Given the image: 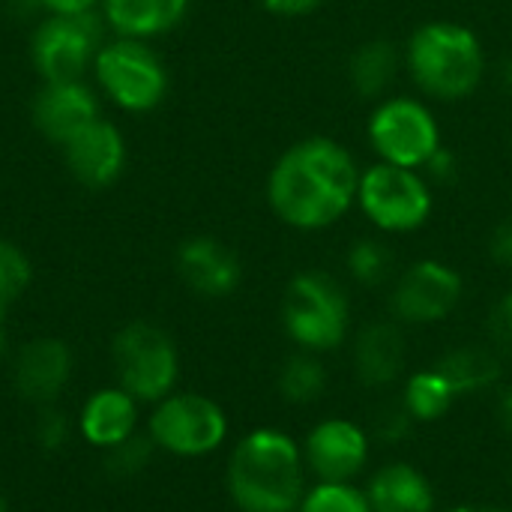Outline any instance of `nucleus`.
Listing matches in <instances>:
<instances>
[{
  "instance_id": "nucleus-1",
  "label": "nucleus",
  "mask_w": 512,
  "mask_h": 512,
  "mask_svg": "<svg viewBox=\"0 0 512 512\" xmlns=\"http://www.w3.org/2000/svg\"><path fill=\"white\" fill-rule=\"evenodd\" d=\"M357 189L360 174L351 153L333 138H306L273 165L267 198L282 222L315 231L339 222L354 204Z\"/></svg>"
},
{
  "instance_id": "nucleus-2",
  "label": "nucleus",
  "mask_w": 512,
  "mask_h": 512,
  "mask_svg": "<svg viewBox=\"0 0 512 512\" xmlns=\"http://www.w3.org/2000/svg\"><path fill=\"white\" fill-rule=\"evenodd\" d=\"M228 492L243 512H291L303 501V456L276 429L246 435L228 462Z\"/></svg>"
},
{
  "instance_id": "nucleus-3",
  "label": "nucleus",
  "mask_w": 512,
  "mask_h": 512,
  "mask_svg": "<svg viewBox=\"0 0 512 512\" xmlns=\"http://www.w3.org/2000/svg\"><path fill=\"white\" fill-rule=\"evenodd\" d=\"M408 69L420 90L453 102L477 90L486 54L474 30L456 21H429L408 42Z\"/></svg>"
},
{
  "instance_id": "nucleus-4",
  "label": "nucleus",
  "mask_w": 512,
  "mask_h": 512,
  "mask_svg": "<svg viewBox=\"0 0 512 512\" xmlns=\"http://www.w3.org/2000/svg\"><path fill=\"white\" fill-rule=\"evenodd\" d=\"M120 387L138 402H159L171 396L180 372L177 348L171 336L153 324H129L114 336L111 345Z\"/></svg>"
},
{
  "instance_id": "nucleus-5",
  "label": "nucleus",
  "mask_w": 512,
  "mask_h": 512,
  "mask_svg": "<svg viewBox=\"0 0 512 512\" xmlns=\"http://www.w3.org/2000/svg\"><path fill=\"white\" fill-rule=\"evenodd\" d=\"M288 336L309 351H330L348 330V297L327 273H300L282 306Z\"/></svg>"
},
{
  "instance_id": "nucleus-6",
  "label": "nucleus",
  "mask_w": 512,
  "mask_h": 512,
  "mask_svg": "<svg viewBox=\"0 0 512 512\" xmlns=\"http://www.w3.org/2000/svg\"><path fill=\"white\" fill-rule=\"evenodd\" d=\"M150 441L165 453L195 459L213 453L228 435L225 411L198 393H177L156 402L150 417Z\"/></svg>"
},
{
  "instance_id": "nucleus-7",
  "label": "nucleus",
  "mask_w": 512,
  "mask_h": 512,
  "mask_svg": "<svg viewBox=\"0 0 512 512\" xmlns=\"http://www.w3.org/2000/svg\"><path fill=\"white\" fill-rule=\"evenodd\" d=\"M99 87L126 111H150L162 102L168 78L162 60L141 39H117L99 48L96 60Z\"/></svg>"
},
{
  "instance_id": "nucleus-8",
  "label": "nucleus",
  "mask_w": 512,
  "mask_h": 512,
  "mask_svg": "<svg viewBox=\"0 0 512 512\" xmlns=\"http://www.w3.org/2000/svg\"><path fill=\"white\" fill-rule=\"evenodd\" d=\"M357 201L384 231H414L432 213V192L414 168L378 162L360 174Z\"/></svg>"
},
{
  "instance_id": "nucleus-9",
  "label": "nucleus",
  "mask_w": 512,
  "mask_h": 512,
  "mask_svg": "<svg viewBox=\"0 0 512 512\" xmlns=\"http://www.w3.org/2000/svg\"><path fill=\"white\" fill-rule=\"evenodd\" d=\"M369 138L384 162L402 168L429 165L441 150V132L426 105L417 99H387L369 120Z\"/></svg>"
},
{
  "instance_id": "nucleus-10",
  "label": "nucleus",
  "mask_w": 512,
  "mask_h": 512,
  "mask_svg": "<svg viewBox=\"0 0 512 512\" xmlns=\"http://www.w3.org/2000/svg\"><path fill=\"white\" fill-rule=\"evenodd\" d=\"M102 24L96 12L51 15L33 33V63L45 81H81L96 60Z\"/></svg>"
},
{
  "instance_id": "nucleus-11",
  "label": "nucleus",
  "mask_w": 512,
  "mask_h": 512,
  "mask_svg": "<svg viewBox=\"0 0 512 512\" xmlns=\"http://www.w3.org/2000/svg\"><path fill=\"white\" fill-rule=\"evenodd\" d=\"M465 282L462 276L441 261L414 264L393 291V309L402 321L432 324L447 318L462 300Z\"/></svg>"
},
{
  "instance_id": "nucleus-12",
  "label": "nucleus",
  "mask_w": 512,
  "mask_h": 512,
  "mask_svg": "<svg viewBox=\"0 0 512 512\" xmlns=\"http://www.w3.org/2000/svg\"><path fill=\"white\" fill-rule=\"evenodd\" d=\"M63 153L75 180L90 189H102L114 183L126 162V144H123L120 129L99 117L90 120L84 129H78L63 144Z\"/></svg>"
},
{
  "instance_id": "nucleus-13",
  "label": "nucleus",
  "mask_w": 512,
  "mask_h": 512,
  "mask_svg": "<svg viewBox=\"0 0 512 512\" xmlns=\"http://www.w3.org/2000/svg\"><path fill=\"white\" fill-rule=\"evenodd\" d=\"M369 459V438L348 420H327L306 438V462L324 483H348Z\"/></svg>"
},
{
  "instance_id": "nucleus-14",
  "label": "nucleus",
  "mask_w": 512,
  "mask_h": 512,
  "mask_svg": "<svg viewBox=\"0 0 512 512\" xmlns=\"http://www.w3.org/2000/svg\"><path fill=\"white\" fill-rule=\"evenodd\" d=\"M69 375H72V354L60 339L51 336L30 339L18 351L12 366L15 390L36 405H51L69 384Z\"/></svg>"
},
{
  "instance_id": "nucleus-15",
  "label": "nucleus",
  "mask_w": 512,
  "mask_h": 512,
  "mask_svg": "<svg viewBox=\"0 0 512 512\" xmlns=\"http://www.w3.org/2000/svg\"><path fill=\"white\" fill-rule=\"evenodd\" d=\"M90 120H96V96L84 81H45L33 99L36 129L57 144H66Z\"/></svg>"
},
{
  "instance_id": "nucleus-16",
  "label": "nucleus",
  "mask_w": 512,
  "mask_h": 512,
  "mask_svg": "<svg viewBox=\"0 0 512 512\" xmlns=\"http://www.w3.org/2000/svg\"><path fill=\"white\" fill-rule=\"evenodd\" d=\"M177 270L201 297H228L243 276L237 255L213 237L186 240L177 252Z\"/></svg>"
},
{
  "instance_id": "nucleus-17",
  "label": "nucleus",
  "mask_w": 512,
  "mask_h": 512,
  "mask_svg": "<svg viewBox=\"0 0 512 512\" xmlns=\"http://www.w3.org/2000/svg\"><path fill=\"white\" fill-rule=\"evenodd\" d=\"M78 429L87 444L93 447H114L126 438L135 435L138 429V399L129 396L120 384L117 387H102L96 390L78 417Z\"/></svg>"
},
{
  "instance_id": "nucleus-18",
  "label": "nucleus",
  "mask_w": 512,
  "mask_h": 512,
  "mask_svg": "<svg viewBox=\"0 0 512 512\" xmlns=\"http://www.w3.org/2000/svg\"><path fill=\"white\" fill-rule=\"evenodd\" d=\"M354 366L366 387H387L405 366V339L396 324H369L354 348Z\"/></svg>"
},
{
  "instance_id": "nucleus-19",
  "label": "nucleus",
  "mask_w": 512,
  "mask_h": 512,
  "mask_svg": "<svg viewBox=\"0 0 512 512\" xmlns=\"http://www.w3.org/2000/svg\"><path fill=\"white\" fill-rule=\"evenodd\" d=\"M369 507L372 512H432L435 510V492L429 480L405 465H387L381 468L369 483Z\"/></svg>"
},
{
  "instance_id": "nucleus-20",
  "label": "nucleus",
  "mask_w": 512,
  "mask_h": 512,
  "mask_svg": "<svg viewBox=\"0 0 512 512\" xmlns=\"http://www.w3.org/2000/svg\"><path fill=\"white\" fill-rule=\"evenodd\" d=\"M102 6L117 33L129 39H147L177 27L189 9V0H102Z\"/></svg>"
},
{
  "instance_id": "nucleus-21",
  "label": "nucleus",
  "mask_w": 512,
  "mask_h": 512,
  "mask_svg": "<svg viewBox=\"0 0 512 512\" xmlns=\"http://www.w3.org/2000/svg\"><path fill=\"white\" fill-rule=\"evenodd\" d=\"M435 369L456 390V396L459 393H480L501 378V360L489 348H474V345L450 351L447 357L438 360Z\"/></svg>"
},
{
  "instance_id": "nucleus-22",
  "label": "nucleus",
  "mask_w": 512,
  "mask_h": 512,
  "mask_svg": "<svg viewBox=\"0 0 512 512\" xmlns=\"http://www.w3.org/2000/svg\"><path fill=\"white\" fill-rule=\"evenodd\" d=\"M351 84L363 99L381 96L396 78V48L387 39H372L360 45L351 57Z\"/></svg>"
},
{
  "instance_id": "nucleus-23",
  "label": "nucleus",
  "mask_w": 512,
  "mask_h": 512,
  "mask_svg": "<svg viewBox=\"0 0 512 512\" xmlns=\"http://www.w3.org/2000/svg\"><path fill=\"white\" fill-rule=\"evenodd\" d=\"M456 399V390L444 381V375L438 369H429V372H417L408 384H405V408L414 420L420 423H432V420H441L450 405Z\"/></svg>"
},
{
  "instance_id": "nucleus-24",
  "label": "nucleus",
  "mask_w": 512,
  "mask_h": 512,
  "mask_svg": "<svg viewBox=\"0 0 512 512\" xmlns=\"http://www.w3.org/2000/svg\"><path fill=\"white\" fill-rule=\"evenodd\" d=\"M327 387V372L324 366L315 360V357H291L285 366H282V375H279V390L288 402L294 405H309L315 402Z\"/></svg>"
},
{
  "instance_id": "nucleus-25",
  "label": "nucleus",
  "mask_w": 512,
  "mask_h": 512,
  "mask_svg": "<svg viewBox=\"0 0 512 512\" xmlns=\"http://www.w3.org/2000/svg\"><path fill=\"white\" fill-rule=\"evenodd\" d=\"M393 264H396L393 261V252L381 240H369L366 237V240L354 243L351 252H348V270L363 285H381V282H387L390 273H393Z\"/></svg>"
},
{
  "instance_id": "nucleus-26",
  "label": "nucleus",
  "mask_w": 512,
  "mask_h": 512,
  "mask_svg": "<svg viewBox=\"0 0 512 512\" xmlns=\"http://www.w3.org/2000/svg\"><path fill=\"white\" fill-rule=\"evenodd\" d=\"M300 512H372L369 498L348 483H321L303 501Z\"/></svg>"
},
{
  "instance_id": "nucleus-27",
  "label": "nucleus",
  "mask_w": 512,
  "mask_h": 512,
  "mask_svg": "<svg viewBox=\"0 0 512 512\" xmlns=\"http://www.w3.org/2000/svg\"><path fill=\"white\" fill-rule=\"evenodd\" d=\"M153 447L156 444L150 441V435H138V432L132 438H126V441L108 447L105 450L108 474H114V477H135V474H141L147 468L150 456H153Z\"/></svg>"
},
{
  "instance_id": "nucleus-28",
  "label": "nucleus",
  "mask_w": 512,
  "mask_h": 512,
  "mask_svg": "<svg viewBox=\"0 0 512 512\" xmlns=\"http://www.w3.org/2000/svg\"><path fill=\"white\" fill-rule=\"evenodd\" d=\"M27 282H30V264H27L24 252L6 240H0V315L9 309L12 300H18L24 294Z\"/></svg>"
},
{
  "instance_id": "nucleus-29",
  "label": "nucleus",
  "mask_w": 512,
  "mask_h": 512,
  "mask_svg": "<svg viewBox=\"0 0 512 512\" xmlns=\"http://www.w3.org/2000/svg\"><path fill=\"white\" fill-rule=\"evenodd\" d=\"M36 444L48 453H57L66 441H69V417L51 405H42L39 417H36Z\"/></svg>"
},
{
  "instance_id": "nucleus-30",
  "label": "nucleus",
  "mask_w": 512,
  "mask_h": 512,
  "mask_svg": "<svg viewBox=\"0 0 512 512\" xmlns=\"http://www.w3.org/2000/svg\"><path fill=\"white\" fill-rule=\"evenodd\" d=\"M411 423H414V417L408 414V408L402 402V405H384V408H378L375 411V420H372V429H375V435L381 441H399V438L408 435Z\"/></svg>"
},
{
  "instance_id": "nucleus-31",
  "label": "nucleus",
  "mask_w": 512,
  "mask_h": 512,
  "mask_svg": "<svg viewBox=\"0 0 512 512\" xmlns=\"http://www.w3.org/2000/svg\"><path fill=\"white\" fill-rule=\"evenodd\" d=\"M489 330L498 348H504L507 354H512V294H507L489 318Z\"/></svg>"
},
{
  "instance_id": "nucleus-32",
  "label": "nucleus",
  "mask_w": 512,
  "mask_h": 512,
  "mask_svg": "<svg viewBox=\"0 0 512 512\" xmlns=\"http://www.w3.org/2000/svg\"><path fill=\"white\" fill-rule=\"evenodd\" d=\"M492 258L504 267H512V213L492 234Z\"/></svg>"
},
{
  "instance_id": "nucleus-33",
  "label": "nucleus",
  "mask_w": 512,
  "mask_h": 512,
  "mask_svg": "<svg viewBox=\"0 0 512 512\" xmlns=\"http://www.w3.org/2000/svg\"><path fill=\"white\" fill-rule=\"evenodd\" d=\"M261 3L276 15H306L315 6H321L324 0H261Z\"/></svg>"
},
{
  "instance_id": "nucleus-34",
  "label": "nucleus",
  "mask_w": 512,
  "mask_h": 512,
  "mask_svg": "<svg viewBox=\"0 0 512 512\" xmlns=\"http://www.w3.org/2000/svg\"><path fill=\"white\" fill-rule=\"evenodd\" d=\"M39 3L48 6L54 15H78V12H93L99 0H39Z\"/></svg>"
},
{
  "instance_id": "nucleus-35",
  "label": "nucleus",
  "mask_w": 512,
  "mask_h": 512,
  "mask_svg": "<svg viewBox=\"0 0 512 512\" xmlns=\"http://www.w3.org/2000/svg\"><path fill=\"white\" fill-rule=\"evenodd\" d=\"M498 420H501V426L512 435V387H507L501 393V399H498Z\"/></svg>"
},
{
  "instance_id": "nucleus-36",
  "label": "nucleus",
  "mask_w": 512,
  "mask_h": 512,
  "mask_svg": "<svg viewBox=\"0 0 512 512\" xmlns=\"http://www.w3.org/2000/svg\"><path fill=\"white\" fill-rule=\"evenodd\" d=\"M501 78H504V87L512 90V57L504 63V69H501Z\"/></svg>"
},
{
  "instance_id": "nucleus-37",
  "label": "nucleus",
  "mask_w": 512,
  "mask_h": 512,
  "mask_svg": "<svg viewBox=\"0 0 512 512\" xmlns=\"http://www.w3.org/2000/svg\"><path fill=\"white\" fill-rule=\"evenodd\" d=\"M6 354V327H3V315H0V360Z\"/></svg>"
},
{
  "instance_id": "nucleus-38",
  "label": "nucleus",
  "mask_w": 512,
  "mask_h": 512,
  "mask_svg": "<svg viewBox=\"0 0 512 512\" xmlns=\"http://www.w3.org/2000/svg\"><path fill=\"white\" fill-rule=\"evenodd\" d=\"M450 512H507V510H489V507H456Z\"/></svg>"
},
{
  "instance_id": "nucleus-39",
  "label": "nucleus",
  "mask_w": 512,
  "mask_h": 512,
  "mask_svg": "<svg viewBox=\"0 0 512 512\" xmlns=\"http://www.w3.org/2000/svg\"><path fill=\"white\" fill-rule=\"evenodd\" d=\"M0 512H9V507H6V498H3V492H0Z\"/></svg>"
}]
</instances>
